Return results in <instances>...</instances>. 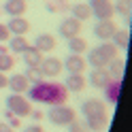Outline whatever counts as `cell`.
I'll return each mask as SVG.
<instances>
[{"mask_svg": "<svg viewBox=\"0 0 132 132\" xmlns=\"http://www.w3.org/2000/svg\"><path fill=\"white\" fill-rule=\"evenodd\" d=\"M47 11H49V13H55V11H57V6H55L53 2H49V4H47Z\"/></svg>", "mask_w": 132, "mask_h": 132, "instance_id": "35", "label": "cell"}, {"mask_svg": "<svg viewBox=\"0 0 132 132\" xmlns=\"http://www.w3.org/2000/svg\"><path fill=\"white\" fill-rule=\"evenodd\" d=\"M96 49H98V51H100V53H102V55H104L109 62H111V60H115V57H117V53H119V49L115 47V45L111 43V40H102V43L98 45Z\"/></svg>", "mask_w": 132, "mask_h": 132, "instance_id": "25", "label": "cell"}, {"mask_svg": "<svg viewBox=\"0 0 132 132\" xmlns=\"http://www.w3.org/2000/svg\"><path fill=\"white\" fill-rule=\"evenodd\" d=\"M111 43L117 47V49H128L130 47V32L128 30H117L111 38Z\"/></svg>", "mask_w": 132, "mask_h": 132, "instance_id": "23", "label": "cell"}, {"mask_svg": "<svg viewBox=\"0 0 132 132\" xmlns=\"http://www.w3.org/2000/svg\"><path fill=\"white\" fill-rule=\"evenodd\" d=\"M123 66H126V62L121 60V57H115V60H111L109 64H106V72H109L111 79H121L123 75Z\"/></svg>", "mask_w": 132, "mask_h": 132, "instance_id": "20", "label": "cell"}, {"mask_svg": "<svg viewBox=\"0 0 132 132\" xmlns=\"http://www.w3.org/2000/svg\"><path fill=\"white\" fill-rule=\"evenodd\" d=\"M64 87L68 89V92L79 94V92H83V89L87 87V79L83 75H68L66 81H64Z\"/></svg>", "mask_w": 132, "mask_h": 132, "instance_id": "13", "label": "cell"}, {"mask_svg": "<svg viewBox=\"0 0 132 132\" xmlns=\"http://www.w3.org/2000/svg\"><path fill=\"white\" fill-rule=\"evenodd\" d=\"M11 68H15V57H13V53H0V72H6V70H11Z\"/></svg>", "mask_w": 132, "mask_h": 132, "instance_id": "28", "label": "cell"}, {"mask_svg": "<svg viewBox=\"0 0 132 132\" xmlns=\"http://www.w3.org/2000/svg\"><path fill=\"white\" fill-rule=\"evenodd\" d=\"M57 32H60V36L62 38H72V36H79L81 34V21L79 19H75L70 15V17H64L62 21H60V26H57Z\"/></svg>", "mask_w": 132, "mask_h": 132, "instance_id": "6", "label": "cell"}, {"mask_svg": "<svg viewBox=\"0 0 132 132\" xmlns=\"http://www.w3.org/2000/svg\"><path fill=\"white\" fill-rule=\"evenodd\" d=\"M28 79L21 75V72H15V75L9 77V81H6V87L11 89L13 94H26L28 92Z\"/></svg>", "mask_w": 132, "mask_h": 132, "instance_id": "11", "label": "cell"}, {"mask_svg": "<svg viewBox=\"0 0 132 132\" xmlns=\"http://www.w3.org/2000/svg\"><path fill=\"white\" fill-rule=\"evenodd\" d=\"M28 100L43 102L47 106L66 104L68 89L64 87V83H57V81H40V83H34L32 87H28Z\"/></svg>", "mask_w": 132, "mask_h": 132, "instance_id": "1", "label": "cell"}, {"mask_svg": "<svg viewBox=\"0 0 132 132\" xmlns=\"http://www.w3.org/2000/svg\"><path fill=\"white\" fill-rule=\"evenodd\" d=\"M87 4L92 9V17H96V19H111L115 15L111 0H89Z\"/></svg>", "mask_w": 132, "mask_h": 132, "instance_id": "4", "label": "cell"}, {"mask_svg": "<svg viewBox=\"0 0 132 132\" xmlns=\"http://www.w3.org/2000/svg\"><path fill=\"white\" fill-rule=\"evenodd\" d=\"M68 51L83 55V53L87 51V40H85L83 36H72V38H68Z\"/></svg>", "mask_w": 132, "mask_h": 132, "instance_id": "21", "label": "cell"}, {"mask_svg": "<svg viewBox=\"0 0 132 132\" xmlns=\"http://www.w3.org/2000/svg\"><path fill=\"white\" fill-rule=\"evenodd\" d=\"M115 32H117V26L113 23V19H98V23L94 26V36L100 40H111Z\"/></svg>", "mask_w": 132, "mask_h": 132, "instance_id": "8", "label": "cell"}, {"mask_svg": "<svg viewBox=\"0 0 132 132\" xmlns=\"http://www.w3.org/2000/svg\"><path fill=\"white\" fill-rule=\"evenodd\" d=\"M87 130H94V132H102L106 130V126H109V115H100V117H89L85 121Z\"/></svg>", "mask_w": 132, "mask_h": 132, "instance_id": "22", "label": "cell"}, {"mask_svg": "<svg viewBox=\"0 0 132 132\" xmlns=\"http://www.w3.org/2000/svg\"><path fill=\"white\" fill-rule=\"evenodd\" d=\"M55 45H57L55 36H53V34H47V32H43V34H38V36L34 38V45H32V47H36L38 51H53Z\"/></svg>", "mask_w": 132, "mask_h": 132, "instance_id": "14", "label": "cell"}, {"mask_svg": "<svg viewBox=\"0 0 132 132\" xmlns=\"http://www.w3.org/2000/svg\"><path fill=\"white\" fill-rule=\"evenodd\" d=\"M0 132H15V130H13L6 121H0Z\"/></svg>", "mask_w": 132, "mask_h": 132, "instance_id": "33", "label": "cell"}, {"mask_svg": "<svg viewBox=\"0 0 132 132\" xmlns=\"http://www.w3.org/2000/svg\"><path fill=\"white\" fill-rule=\"evenodd\" d=\"M4 119H6V123H9V126L15 130V128H19V117H17V115H13L11 111H4Z\"/></svg>", "mask_w": 132, "mask_h": 132, "instance_id": "29", "label": "cell"}, {"mask_svg": "<svg viewBox=\"0 0 132 132\" xmlns=\"http://www.w3.org/2000/svg\"><path fill=\"white\" fill-rule=\"evenodd\" d=\"M23 132H45V130H43V126H38V123H32V126H28Z\"/></svg>", "mask_w": 132, "mask_h": 132, "instance_id": "32", "label": "cell"}, {"mask_svg": "<svg viewBox=\"0 0 132 132\" xmlns=\"http://www.w3.org/2000/svg\"><path fill=\"white\" fill-rule=\"evenodd\" d=\"M66 128H68L70 132H87V126H85L83 121H77V119L72 121V123H68Z\"/></svg>", "mask_w": 132, "mask_h": 132, "instance_id": "30", "label": "cell"}, {"mask_svg": "<svg viewBox=\"0 0 132 132\" xmlns=\"http://www.w3.org/2000/svg\"><path fill=\"white\" fill-rule=\"evenodd\" d=\"M26 0H6L4 2V11L9 13V17H23L26 15Z\"/></svg>", "mask_w": 132, "mask_h": 132, "instance_id": "15", "label": "cell"}, {"mask_svg": "<svg viewBox=\"0 0 132 132\" xmlns=\"http://www.w3.org/2000/svg\"><path fill=\"white\" fill-rule=\"evenodd\" d=\"M113 9H115V13H119L123 19H128L130 11H132V4H130V0H117V2L113 4Z\"/></svg>", "mask_w": 132, "mask_h": 132, "instance_id": "27", "label": "cell"}, {"mask_svg": "<svg viewBox=\"0 0 132 132\" xmlns=\"http://www.w3.org/2000/svg\"><path fill=\"white\" fill-rule=\"evenodd\" d=\"M70 13H72V17L79 19V21L92 19V9H89L87 2H77V4H72V6H70Z\"/></svg>", "mask_w": 132, "mask_h": 132, "instance_id": "18", "label": "cell"}, {"mask_svg": "<svg viewBox=\"0 0 132 132\" xmlns=\"http://www.w3.org/2000/svg\"><path fill=\"white\" fill-rule=\"evenodd\" d=\"M6 40H9V30L4 23H0V43H6Z\"/></svg>", "mask_w": 132, "mask_h": 132, "instance_id": "31", "label": "cell"}, {"mask_svg": "<svg viewBox=\"0 0 132 132\" xmlns=\"http://www.w3.org/2000/svg\"><path fill=\"white\" fill-rule=\"evenodd\" d=\"M85 62L89 66H94V68H106V64H109V60L98 51V49H92V51H87V57H85Z\"/></svg>", "mask_w": 132, "mask_h": 132, "instance_id": "19", "label": "cell"}, {"mask_svg": "<svg viewBox=\"0 0 132 132\" xmlns=\"http://www.w3.org/2000/svg\"><path fill=\"white\" fill-rule=\"evenodd\" d=\"M23 62H26L28 68H36V66H40V62H43V51H38L36 47L28 45L26 49H23Z\"/></svg>", "mask_w": 132, "mask_h": 132, "instance_id": "12", "label": "cell"}, {"mask_svg": "<svg viewBox=\"0 0 132 132\" xmlns=\"http://www.w3.org/2000/svg\"><path fill=\"white\" fill-rule=\"evenodd\" d=\"M30 43H28V38L26 36H11L9 38V51L11 53H23V49H26Z\"/></svg>", "mask_w": 132, "mask_h": 132, "instance_id": "24", "label": "cell"}, {"mask_svg": "<svg viewBox=\"0 0 132 132\" xmlns=\"http://www.w3.org/2000/svg\"><path fill=\"white\" fill-rule=\"evenodd\" d=\"M109 81H111V77L106 72V68H92V72H89V83L94 87H104Z\"/></svg>", "mask_w": 132, "mask_h": 132, "instance_id": "17", "label": "cell"}, {"mask_svg": "<svg viewBox=\"0 0 132 132\" xmlns=\"http://www.w3.org/2000/svg\"><path fill=\"white\" fill-rule=\"evenodd\" d=\"M47 117H49V121H51L53 126H64L66 128L68 123H72L77 119V113L68 104H53V106H49Z\"/></svg>", "mask_w": 132, "mask_h": 132, "instance_id": "2", "label": "cell"}, {"mask_svg": "<svg viewBox=\"0 0 132 132\" xmlns=\"http://www.w3.org/2000/svg\"><path fill=\"white\" fill-rule=\"evenodd\" d=\"M23 77L28 79V83L30 85H34V83H40V81H45V75H43V70L38 68H26V72H23Z\"/></svg>", "mask_w": 132, "mask_h": 132, "instance_id": "26", "label": "cell"}, {"mask_svg": "<svg viewBox=\"0 0 132 132\" xmlns=\"http://www.w3.org/2000/svg\"><path fill=\"white\" fill-rule=\"evenodd\" d=\"M57 2H64V0H57Z\"/></svg>", "mask_w": 132, "mask_h": 132, "instance_id": "37", "label": "cell"}, {"mask_svg": "<svg viewBox=\"0 0 132 132\" xmlns=\"http://www.w3.org/2000/svg\"><path fill=\"white\" fill-rule=\"evenodd\" d=\"M4 102H6V111H11L13 115H17V117H28L32 113V104L26 100L23 94H11Z\"/></svg>", "mask_w": 132, "mask_h": 132, "instance_id": "3", "label": "cell"}, {"mask_svg": "<svg viewBox=\"0 0 132 132\" xmlns=\"http://www.w3.org/2000/svg\"><path fill=\"white\" fill-rule=\"evenodd\" d=\"M62 68H64V70H68L70 75H83V70L87 68V62H85V57H83V55H79V53H70V55L62 62Z\"/></svg>", "mask_w": 132, "mask_h": 132, "instance_id": "7", "label": "cell"}, {"mask_svg": "<svg viewBox=\"0 0 132 132\" xmlns=\"http://www.w3.org/2000/svg\"><path fill=\"white\" fill-rule=\"evenodd\" d=\"M38 68L43 70L45 77H57V75H60V70H64L62 68V60H60V57H53V55L43 57V62H40Z\"/></svg>", "mask_w": 132, "mask_h": 132, "instance_id": "9", "label": "cell"}, {"mask_svg": "<svg viewBox=\"0 0 132 132\" xmlns=\"http://www.w3.org/2000/svg\"><path fill=\"white\" fill-rule=\"evenodd\" d=\"M81 113L83 117L89 119V117H100V115H106V104L100 100V98H89L81 104Z\"/></svg>", "mask_w": 132, "mask_h": 132, "instance_id": "5", "label": "cell"}, {"mask_svg": "<svg viewBox=\"0 0 132 132\" xmlns=\"http://www.w3.org/2000/svg\"><path fill=\"white\" fill-rule=\"evenodd\" d=\"M102 89H104V98H106V102H111V104H117V102H119V92H121V83H119V79H115V81L111 79Z\"/></svg>", "mask_w": 132, "mask_h": 132, "instance_id": "16", "label": "cell"}, {"mask_svg": "<svg viewBox=\"0 0 132 132\" xmlns=\"http://www.w3.org/2000/svg\"><path fill=\"white\" fill-rule=\"evenodd\" d=\"M6 81H9V77H6L4 72H0V89H2V87H6Z\"/></svg>", "mask_w": 132, "mask_h": 132, "instance_id": "34", "label": "cell"}, {"mask_svg": "<svg viewBox=\"0 0 132 132\" xmlns=\"http://www.w3.org/2000/svg\"><path fill=\"white\" fill-rule=\"evenodd\" d=\"M6 51H9V49H6V45H2V43H0V53H6Z\"/></svg>", "mask_w": 132, "mask_h": 132, "instance_id": "36", "label": "cell"}, {"mask_svg": "<svg viewBox=\"0 0 132 132\" xmlns=\"http://www.w3.org/2000/svg\"><path fill=\"white\" fill-rule=\"evenodd\" d=\"M4 26L9 30V34H13V36H26L30 30V23L26 17H11L9 23H4Z\"/></svg>", "mask_w": 132, "mask_h": 132, "instance_id": "10", "label": "cell"}]
</instances>
